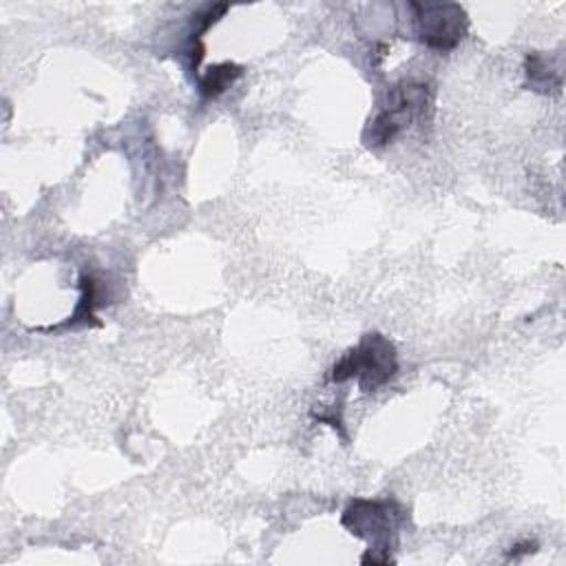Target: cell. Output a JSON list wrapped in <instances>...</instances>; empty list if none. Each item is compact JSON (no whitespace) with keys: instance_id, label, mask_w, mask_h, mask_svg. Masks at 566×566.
<instances>
[{"instance_id":"obj_7","label":"cell","mask_w":566,"mask_h":566,"mask_svg":"<svg viewBox=\"0 0 566 566\" xmlns=\"http://www.w3.org/2000/svg\"><path fill=\"white\" fill-rule=\"evenodd\" d=\"M80 287H82V296L77 301L75 312L71 314V318L66 321V325H99L97 316H95V305H97V281L91 274H82L80 276Z\"/></svg>"},{"instance_id":"obj_5","label":"cell","mask_w":566,"mask_h":566,"mask_svg":"<svg viewBox=\"0 0 566 566\" xmlns=\"http://www.w3.org/2000/svg\"><path fill=\"white\" fill-rule=\"evenodd\" d=\"M524 73H526V82L533 91L537 93H551V91H559L562 86V75L559 71L551 64L548 55L533 51L526 55L524 60Z\"/></svg>"},{"instance_id":"obj_2","label":"cell","mask_w":566,"mask_h":566,"mask_svg":"<svg viewBox=\"0 0 566 566\" xmlns=\"http://www.w3.org/2000/svg\"><path fill=\"white\" fill-rule=\"evenodd\" d=\"M398 371V354L389 338L367 332L356 347L347 349L332 367L329 380L345 382L356 378L363 391H376Z\"/></svg>"},{"instance_id":"obj_1","label":"cell","mask_w":566,"mask_h":566,"mask_svg":"<svg viewBox=\"0 0 566 566\" xmlns=\"http://www.w3.org/2000/svg\"><path fill=\"white\" fill-rule=\"evenodd\" d=\"M405 511L394 500H354L343 511L340 524L356 537H363L369 548L360 557L363 564H389L394 557L389 551L396 546L400 522Z\"/></svg>"},{"instance_id":"obj_6","label":"cell","mask_w":566,"mask_h":566,"mask_svg":"<svg viewBox=\"0 0 566 566\" xmlns=\"http://www.w3.org/2000/svg\"><path fill=\"white\" fill-rule=\"evenodd\" d=\"M243 75V66L234 62H221L208 66V71L199 77V93L206 99H214L221 93H226L239 77Z\"/></svg>"},{"instance_id":"obj_8","label":"cell","mask_w":566,"mask_h":566,"mask_svg":"<svg viewBox=\"0 0 566 566\" xmlns=\"http://www.w3.org/2000/svg\"><path fill=\"white\" fill-rule=\"evenodd\" d=\"M537 548V544L535 542H520V544H515V546H511V551H509V559H517L520 555H526V553H533Z\"/></svg>"},{"instance_id":"obj_4","label":"cell","mask_w":566,"mask_h":566,"mask_svg":"<svg viewBox=\"0 0 566 566\" xmlns=\"http://www.w3.org/2000/svg\"><path fill=\"white\" fill-rule=\"evenodd\" d=\"M418 38L433 51H451L467 35L469 18L458 2H411Z\"/></svg>"},{"instance_id":"obj_3","label":"cell","mask_w":566,"mask_h":566,"mask_svg":"<svg viewBox=\"0 0 566 566\" xmlns=\"http://www.w3.org/2000/svg\"><path fill=\"white\" fill-rule=\"evenodd\" d=\"M431 113V88L422 82H400L389 91L387 106L369 119L363 139L367 146H385L409 126V122H424Z\"/></svg>"}]
</instances>
